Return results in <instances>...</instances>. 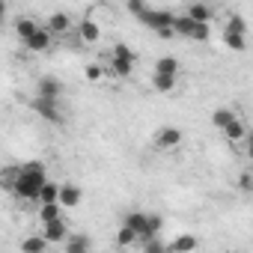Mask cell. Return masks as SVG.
I'll list each match as a JSON object with an SVG mask.
<instances>
[{"mask_svg": "<svg viewBox=\"0 0 253 253\" xmlns=\"http://www.w3.org/2000/svg\"><path fill=\"white\" fill-rule=\"evenodd\" d=\"M45 182H48L45 164H42V161H27V164H21V176H18L15 188H12V194H15L18 200H33V203H36L39 188H42Z\"/></svg>", "mask_w": 253, "mask_h": 253, "instance_id": "1", "label": "cell"}, {"mask_svg": "<svg viewBox=\"0 0 253 253\" xmlns=\"http://www.w3.org/2000/svg\"><path fill=\"white\" fill-rule=\"evenodd\" d=\"M140 21L149 27V30H158V33H167V30H173V12H167V9H143V15H140Z\"/></svg>", "mask_w": 253, "mask_h": 253, "instance_id": "2", "label": "cell"}, {"mask_svg": "<svg viewBox=\"0 0 253 253\" xmlns=\"http://www.w3.org/2000/svg\"><path fill=\"white\" fill-rule=\"evenodd\" d=\"M60 95H63V81H60V78H54V75L39 78V84H36V98L60 101Z\"/></svg>", "mask_w": 253, "mask_h": 253, "instance_id": "3", "label": "cell"}, {"mask_svg": "<svg viewBox=\"0 0 253 253\" xmlns=\"http://www.w3.org/2000/svg\"><path fill=\"white\" fill-rule=\"evenodd\" d=\"M33 110L42 116V119H48L51 125H63L66 119H63V110H60V101H48V98H33Z\"/></svg>", "mask_w": 253, "mask_h": 253, "instance_id": "4", "label": "cell"}, {"mask_svg": "<svg viewBox=\"0 0 253 253\" xmlns=\"http://www.w3.org/2000/svg\"><path fill=\"white\" fill-rule=\"evenodd\" d=\"M48 244H63L66 238H69V223H66V217H60V220H51V223H45L42 226V232H39Z\"/></svg>", "mask_w": 253, "mask_h": 253, "instance_id": "5", "label": "cell"}, {"mask_svg": "<svg viewBox=\"0 0 253 253\" xmlns=\"http://www.w3.org/2000/svg\"><path fill=\"white\" fill-rule=\"evenodd\" d=\"M122 226H128V229L137 235V241H152V238H149V229H146V211H131V214H125Z\"/></svg>", "mask_w": 253, "mask_h": 253, "instance_id": "6", "label": "cell"}, {"mask_svg": "<svg viewBox=\"0 0 253 253\" xmlns=\"http://www.w3.org/2000/svg\"><path fill=\"white\" fill-rule=\"evenodd\" d=\"M81 188L75 185V182H66V185H60V194H57V203H60V209H75V206H81Z\"/></svg>", "mask_w": 253, "mask_h": 253, "instance_id": "7", "label": "cell"}, {"mask_svg": "<svg viewBox=\"0 0 253 253\" xmlns=\"http://www.w3.org/2000/svg\"><path fill=\"white\" fill-rule=\"evenodd\" d=\"M182 143V131L179 128H161L158 134H155V149H176Z\"/></svg>", "mask_w": 253, "mask_h": 253, "instance_id": "8", "label": "cell"}, {"mask_svg": "<svg viewBox=\"0 0 253 253\" xmlns=\"http://www.w3.org/2000/svg\"><path fill=\"white\" fill-rule=\"evenodd\" d=\"M24 48H27V51H33V54H42V51H48V48H51V33H48L45 27H39V30H36V33H33V36L24 42Z\"/></svg>", "mask_w": 253, "mask_h": 253, "instance_id": "9", "label": "cell"}, {"mask_svg": "<svg viewBox=\"0 0 253 253\" xmlns=\"http://www.w3.org/2000/svg\"><path fill=\"white\" fill-rule=\"evenodd\" d=\"M89 247H92V241H89V235H72L69 232V238L63 241V253H89Z\"/></svg>", "mask_w": 253, "mask_h": 253, "instance_id": "10", "label": "cell"}, {"mask_svg": "<svg viewBox=\"0 0 253 253\" xmlns=\"http://www.w3.org/2000/svg\"><path fill=\"white\" fill-rule=\"evenodd\" d=\"M69 27H72V15H69V12H54V15L48 18V24H45L48 33H66Z\"/></svg>", "mask_w": 253, "mask_h": 253, "instance_id": "11", "label": "cell"}, {"mask_svg": "<svg viewBox=\"0 0 253 253\" xmlns=\"http://www.w3.org/2000/svg\"><path fill=\"white\" fill-rule=\"evenodd\" d=\"M185 15H188L194 24H209V21H211V9H209L206 3H191Z\"/></svg>", "mask_w": 253, "mask_h": 253, "instance_id": "12", "label": "cell"}, {"mask_svg": "<svg viewBox=\"0 0 253 253\" xmlns=\"http://www.w3.org/2000/svg\"><path fill=\"white\" fill-rule=\"evenodd\" d=\"M155 75H164V78H179V60L176 57H161L155 63Z\"/></svg>", "mask_w": 253, "mask_h": 253, "instance_id": "13", "label": "cell"}, {"mask_svg": "<svg viewBox=\"0 0 253 253\" xmlns=\"http://www.w3.org/2000/svg\"><path fill=\"white\" fill-rule=\"evenodd\" d=\"M167 250H173V253H194V250H197V238L188 235V232H185V235H176Z\"/></svg>", "mask_w": 253, "mask_h": 253, "instance_id": "14", "label": "cell"}, {"mask_svg": "<svg viewBox=\"0 0 253 253\" xmlns=\"http://www.w3.org/2000/svg\"><path fill=\"white\" fill-rule=\"evenodd\" d=\"M18 176H21V167H15V164H6L3 170H0V185H3V191H9V194H12V188H15Z\"/></svg>", "mask_w": 253, "mask_h": 253, "instance_id": "15", "label": "cell"}, {"mask_svg": "<svg viewBox=\"0 0 253 253\" xmlns=\"http://www.w3.org/2000/svg\"><path fill=\"white\" fill-rule=\"evenodd\" d=\"M223 134H226V140H229V143H235V140H244V137H247V125H244V122L235 116V119L226 125V128H223Z\"/></svg>", "mask_w": 253, "mask_h": 253, "instance_id": "16", "label": "cell"}, {"mask_svg": "<svg viewBox=\"0 0 253 253\" xmlns=\"http://www.w3.org/2000/svg\"><path fill=\"white\" fill-rule=\"evenodd\" d=\"M78 33H81V39H84V42H98V36H101L98 24H95L92 18H84V21L78 24Z\"/></svg>", "mask_w": 253, "mask_h": 253, "instance_id": "17", "label": "cell"}, {"mask_svg": "<svg viewBox=\"0 0 253 253\" xmlns=\"http://www.w3.org/2000/svg\"><path fill=\"white\" fill-rule=\"evenodd\" d=\"M131 72H134V63H128V60H113V57H110L107 75H113V78H128Z\"/></svg>", "mask_w": 253, "mask_h": 253, "instance_id": "18", "label": "cell"}, {"mask_svg": "<svg viewBox=\"0 0 253 253\" xmlns=\"http://www.w3.org/2000/svg\"><path fill=\"white\" fill-rule=\"evenodd\" d=\"M60 217H63L60 203H45V206H39V220H42V226L51 223V220H60Z\"/></svg>", "mask_w": 253, "mask_h": 253, "instance_id": "19", "label": "cell"}, {"mask_svg": "<svg viewBox=\"0 0 253 253\" xmlns=\"http://www.w3.org/2000/svg\"><path fill=\"white\" fill-rule=\"evenodd\" d=\"M48 250V241L42 235H27L21 241V253H45Z\"/></svg>", "mask_w": 253, "mask_h": 253, "instance_id": "20", "label": "cell"}, {"mask_svg": "<svg viewBox=\"0 0 253 253\" xmlns=\"http://www.w3.org/2000/svg\"><path fill=\"white\" fill-rule=\"evenodd\" d=\"M36 30H39V21H33V18H18L15 21V33L21 36V42H27Z\"/></svg>", "mask_w": 253, "mask_h": 253, "instance_id": "21", "label": "cell"}, {"mask_svg": "<svg viewBox=\"0 0 253 253\" xmlns=\"http://www.w3.org/2000/svg\"><path fill=\"white\" fill-rule=\"evenodd\" d=\"M57 194H60V185H57V182H45V185L39 188L36 203H39V206H45V203H57Z\"/></svg>", "mask_w": 253, "mask_h": 253, "instance_id": "22", "label": "cell"}, {"mask_svg": "<svg viewBox=\"0 0 253 253\" xmlns=\"http://www.w3.org/2000/svg\"><path fill=\"white\" fill-rule=\"evenodd\" d=\"M191 30H194V21L188 18V15H173V36H191Z\"/></svg>", "mask_w": 253, "mask_h": 253, "instance_id": "23", "label": "cell"}, {"mask_svg": "<svg viewBox=\"0 0 253 253\" xmlns=\"http://www.w3.org/2000/svg\"><path fill=\"white\" fill-rule=\"evenodd\" d=\"M232 119H235V113H232L229 107H217V110L211 113V125H214V128H220V131L226 128V125H229Z\"/></svg>", "mask_w": 253, "mask_h": 253, "instance_id": "24", "label": "cell"}, {"mask_svg": "<svg viewBox=\"0 0 253 253\" xmlns=\"http://www.w3.org/2000/svg\"><path fill=\"white\" fill-rule=\"evenodd\" d=\"M152 84H155V89H158V92H173V89H176V84H179V78H164V75H155V78H152Z\"/></svg>", "mask_w": 253, "mask_h": 253, "instance_id": "25", "label": "cell"}, {"mask_svg": "<svg viewBox=\"0 0 253 253\" xmlns=\"http://www.w3.org/2000/svg\"><path fill=\"white\" fill-rule=\"evenodd\" d=\"M113 60H128V63H137V54L125 45V42H119V45H113Z\"/></svg>", "mask_w": 253, "mask_h": 253, "instance_id": "26", "label": "cell"}, {"mask_svg": "<svg viewBox=\"0 0 253 253\" xmlns=\"http://www.w3.org/2000/svg\"><path fill=\"white\" fill-rule=\"evenodd\" d=\"M223 33H235V36H244L247 33V24H244V18L241 15H232L229 21H226V30Z\"/></svg>", "mask_w": 253, "mask_h": 253, "instance_id": "27", "label": "cell"}, {"mask_svg": "<svg viewBox=\"0 0 253 253\" xmlns=\"http://www.w3.org/2000/svg\"><path fill=\"white\" fill-rule=\"evenodd\" d=\"M161 226H164V217H161V214H146V229H149V238H158Z\"/></svg>", "mask_w": 253, "mask_h": 253, "instance_id": "28", "label": "cell"}, {"mask_svg": "<svg viewBox=\"0 0 253 253\" xmlns=\"http://www.w3.org/2000/svg\"><path fill=\"white\" fill-rule=\"evenodd\" d=\"M134 241H137V235H134L128 226H122V229L116 232V244H119V247H131Z\"/></svg>", "mask_w": 253, "mask_h": 253, "instance_id": "29", "label": "cell"}, {"mask_svg": "<svg viewBox=\"0 0 253 253\" xmlns=\"http://www.w3.org/2000/svg\"><path fill=\"white\" fill-rule=\"evenodd\" d=\"M209 36H211V27H209V24H194V30H191L188 39H194V42H209Z\"/></svg>", "mask_w": 253, "mask_h": 253, "instance_id": "30", "label": "cell"}, {"mask_svg": "<svg viewBox=\"0 0 253 253\" xmlns=\"http://www.w3.org/2000/svg\"><path fill=\"white\" fill-rule=\"evenodd\" d=\"M223 42H226V48L229 51H244V36H235V33H223Z\"/></svg>", "mask_w": 253, "mask_h": 253, "instance_id": "31", "label": "cell"}, {"mask_svg": "<svg viewBox=\"0 0 253 253\" xmlns=\"http://www.w3.org/2000/svg\"><path fill=\"white\" fill-rule=\"evenodd\" d=\"M143 253H170V250L161 238H152V241H143Z\"/></svg>", "mask_w": 253, "mask_h": 253, "instance_id": "32", "label": "cell"}, {"mask_svg": "<svg viewBox=\"0 0 253 253\" xmlns=\"http://www.w3.org/2000/svg\"><path fill=\"white\" fill-rule=\"evenodd\" d=\"M125 9H128L131 15H143V9H146V3H143V0H128V3H125Z\"/></svg>", "mask_w": 253, "mask_h": 253, "instance_id": "33", "label": "cell"}, {"mask_svg": "<svg viewBox=\"0 0 253 253\" xmlns=\"http://www.w3.org/2000/svg\"><path fill=\"white\" fill-rule=\"evenodd\" d=\"M101 75H104V69H101V66H95V63H89V66H86V78H89V81H101Z\"/></svg>", "mask_w": 253, "mask_h": 253, "instance_id": "34", "label": "cell"}, {"mask_svg": "<svg viewBox=\"0 0 253 253\" xmlns=\"http://www.w3.org/2000/svg\"><path fill=\"white\" fill-rule=\"evenodd\" d=\"M238 188H241V191H244V194H247V191H250V188H253V179H250V173H244V176H241V179H238Z\"/></svg>", "mask_w": 253, "mask_h": 253, "instance_id": "35", "label": "cell"}, {"mask_svg": "<svg viewBox=\"0 0 253 253\" xmlns=\"http://www.w3.org/2000/svg\"><path fill=\"white\" fill-rule=\"evenodd\" d=\"M6 15V3H0V18H3Z\"/></svg>", "mask_w": 253, "mask_h": 253, "instance_id": "36", "label": "cell"}, {"mask_svg": "<svg viewBox=\"0 0 253 253\" xmlns=\"http://www.w3.org/2000/svg\"><path fill=\"white\" fill-rule=\"evenodd\" d=\"M235 253H244V250H235Z\"/></svg>", "mask_w": 253, "mask_h": 253, "instance_id": "37", "label": "cell"}]
</instances>
